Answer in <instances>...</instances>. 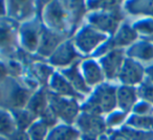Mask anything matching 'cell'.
Wrapping results in <instances>:
<instances>
[{
    "label": "cell",
    "instance_id": "cell-1",
    "mask_svg": "<svg viewBox=\"0 0 153 140\" xmlns=\"http://www.w3.org/2000/svg\"><path fill=\"white\" fill-rule=\"evenodd\" d=\"M38 17L40 18L43 26L47 29L71 38V20L65 1L61 0H53L46 2L38 1Z\"/></svg>",
    "mask_w": 153,
    "mask_h": 140
},
{
    "label": "cell",
    "instance_id": "cell-2",
    "mask_svg": "<svg viewBox=\"0 0 153 140\" xmlns=\"http://www.w3.org/2000/svg\"><path fill=\"white\" fill-rule=\"evenodd\" d=\"M117 83L105 82L91 90V93L81 104L82 112L106 116L108 113L117 109Z\"/></svg>",
    "mask_w": 153,
    "mask_h": 140
},
{
    "label": "cell",
    "instance_id": "cell-3",
    "mask_svg": "<svg viewBox=\"0 0 153 140\" xmlns=\"http://www.w3.org/2000/svg\"><path fill=\"white\" fill-rule=\"evenodd\" d=\"M109 37L99 32L88 23H84L71 37L76 50L83 57H89L94 55L98 48L104 44Z\"/></svg>",
    "mask_w": 153,
    "mask_h": 140
},
{
    "label": "cell",
    "instance_id": "cell-4",
    "mask_svg": "<svg viewBox=\"0 0 153 140\" xmlns=\"http://www.w3.org/2000/svg\"><path fill=\"white\" fill-rule=\"evenodd\" d=\"M138 39H140V36H138V34L133 28L131 21L129 19H126L120 25V27L117 28L115 34L113 36L109 37L108 40L99 47L98 50L92 55V57L99 59V57L106 55L107 52L113 50V49H123V50H126L132 44H134Z\"/></svg>",
    "mask_w": 153,
    "mask_h": 140
},
{
    "label": "cell",
    "instance_id": "cell-5",
    "mask_svg": "<svg viewBox=\"0 0 153 140\" xmlns=\"http://www.w3.org/2000/svg\"><path fill=\"white\" fill-rule=\"evenodd\" d=\"M3 90V108L10 111L25 109L34 91L30 90L20 81L9 79L1 85Z\"/></svg>",
    "mask_w": 153,
    "mask_h": 140
},
{
    "label": "cell",
    "instance_id": "cell-6",
    "mask_svg": "<svg viewBox=\"0 0 153 140\" xmlns=\"http://www.w3.org/2000/svg\"><path fill=\"white\" fill-rule=\"evenodd\" d=\"M126 19L127 17L123 9L117 11H97L87 14L86 23L106 36L111 37Z\"/></svg>",
    "mask_w": 153,
    "mask_h": 140
},
{
    "label": "cell",
    "instance_id": "cell-7",
    "mask_svg": "<svg viewBox=\"0 0 153 140\" xmlns=\"http://www.w3.org/2000/svg\"><path fill=\"white\" fill-rule=\"evenodd\" d=\"M19 24L9 17L0 20V57L13 59L20 50Z\"/></svg>",
    "mask_w": 153,
    "mask_h": 140
},
{
    "label": "cell",
    "instance_id": "cell-8",
    "mask_svg": "<svg viewBox=\"0 0 153 140\" xmlns=\"http://www.w3.org/2000/svg\"><path fill=\"white\" fill-rule=\"evenodd\" d=\"M49 108L57 116L60 122L74 125L81 113V102L74 98L63 97L48 91Z\"/></svg>",
    "mask_w": 153,
    "mask_h": 140
},
{
    "label": "cell",
    "instance_id": "cell-9",
    "mask_svg": "<svg viewBox=\"0 0 153 140\" xmlns=\"http://www.w3.org/2000/svg\"><path fill=\"white\" fill-rule=\"evenodd\" d=\"M43 24L40 18L37 17L30 21L19 24V46L20 49L28 55H36L40 43Z\"/></svg>",
    "mask_w": 153,
    "mask_h": 140
},
{
    "label": "cell",
    "instance_id": "cell-10",
    "mask_svg": "<svg viewBox=\"0 0 153 140\" xmlns=\"http://www.w3.org/2000/svg\"><path fill=\"white\" fill-rule=\"evenodd\" d=\"M82 59L84 57L76 50L71 38H68L58 46L46 62L56 70H61L81 61Z\"/></svg>",
    "mask_w": 153,
    "mask_h": 140
},
{
    "label": "cell",
    "instance_id": "cell-11",
    "mask_svg": "<svg viewBox=\"0 0 153 140\" xmlns=\"http://www.w3.org/2000/svg\"><path fill=\"white\" fill-rule=\"evenodd\" d=\"M74 127L78 129L81 136L96 138V139H99L101 136L108 134L104 116H99L82 111L76 120Z\"/></svg>",
    "mask_w": 153,
    "mask_h": 140
},
{
    "label": "cell",
    "instance_id": "cell-12",
    "mask_svg": "<svg viewBox=\"0 0 153 140\" xmlns=\"http://www.w3.org/2000/svg\"><path fill=\"white\" fill-rule=\"evenodd\" d=\"M7 17L18 24L30 21L38 17V1H24V0H9L7 1Z\"/></svg>",
    "mask_w": 153,
    "mask_h": 140
},
{
    "label": "cell",
    "instance_id": "cell-13",
    "mask_svg": "<svg viewBox=\"0 0 153 140\" xmlns=\"http://www.w3.org/2000/svg\"><path fill=\"white\" fill-rule=\"evenodd\" d=\"M146 81V66L130 57H126L117 83L119 85L138 87Z\"/></svg>",
    "mask_w": 153,
    "mask_h": 140
},
{
    "label": "cell",
    "instance_id": "cell-14",
    "mask_svg": "<svg viewBox=\"0 0 153 140\" xmlns=\"http://www.w3.org/2000/svg\"><path fill=\"white\" fill-rule=\"evenodd\" d=\"M126 57H127V55H126L125 50H123V49H113V50L107 52L106 55L97 59L100 63L101 67H102L106 82L117 83V77H119L120 71L123 67V64L125 62Z\"/></svg>",
    "mask_w": 153,
    "mask_h": 140
},
{
    "label": "cell",
    "instance_id": "cell-15",
    "mask_svg": "<svg viewBox=\"0 0 153 140\" xmlns=\"http://www.w3.org/2000/svg\"><path fill=\"white\" fill-rule=\"evenodd\" d=\"M68 38L69 37L65 36V35L58 34V32L47 29L46 27L43 26L42 35H41L36 57L43 60V61H47V59L53 55V51L58 48V46Z\"/></svg>",
    "mask_w": 153,
    "mask_h": 140
},
{
    "label": "cell",
    "instance_id": "cell-16",
    "mask_svg": "<svg viewBox=\"0 0 153 140\" xmlns=\"http://www.w3.org/2000/svg\"><path fill=\"white\" fill-rule=\"evenodd\" d=\"M80 70H81L82 75L85 80L86 84L91 89L106 82L102 67H101L100 63L96 57H89L81 60Z\"/></svg>",
    "mask_w": 153,
    "mask_h": 140
},
{
    "label": "cell",
    "instance_id": "cell-17",
    "mask_svg": "<svg viewBox=\"0 0 153 140\" xmlns=\"http://www.w3.org/2000/svg\"><path fill=\"white\" fill-rule=\"evenodd\" d=\"M47 90L51 93L56 94V95L63 96V97L74 98L79 102H83L86 97L79 94L74 90V88L67 82V80L60 73L59 70H56V72L49 80V83L47 85Z\"/></svg>",
    "mask_w": 153,
    "mask_h": 140
},
{
    "label": "cell",
    "instance_id": "cell-18",
    "mask_svg": "<svg viewBox=\"0 0 153 140\" xmlns=\"http://www.w3.org/2000/svg\"><path fill=\"white\" fill-rule=\"evenodd\" d=\"M125 52L127 57L135 60L146 67L153 64V42L148 39L140 38Z\"/></svg>",
    "mask_w": 153,
    "mask_h": 140
},
{
    "label": "cell",
    "instance_id": "cell-19",
    "mask_svg": "<svg viewBox=\"0 0 153 140\" xmlns=\"http://www.w3.org/2000/svg\"><path fill=\"white\" fill-rule=\"evenodd\" d=\"M83 60V59H82ZM80 62L72 64L71 66L64 69L59 70L60 73L67 80V82L74 88L76 92L84 97H87L90 93H91V88L86 84L85 80H84L83 75H82L81 70H80Z\"/></svg>",
    "mask_w": 153,
    "mask_h": 140
},
{
    "label": "cell",
    "instance_id": "cell-20",
    "mask_svg": "<svg viewBox=\"0 0 153 140\" xmlns=\"http://www.w3.org/2000/svg\"><path fill=\"white\" fill-rule=\"evenodd\" d=\"M56 69L46 61L35 60L26 67V74L35 80L41 88H46Z\"/></svg>",
    "mask_w": 153,
    "mask_h": 140
},
{
    "label": "cell",
    "instance_id": "cell-21",
    "mask_svg": "<svg viewBox=\"0 0 153 140\" xmlns=\"http://www.w3.org/2000/svg\"><path fill=\"white\" fill-rule=\"evenodd\" d=\"M123 11L127 19L153 18V0H131L124 1Z\"/></svg>",
    "mask_w": 153,
    "mask_h": 140
},
{
    "label": "cell",
    "instance_id": "cell-22",
    "mask_svg": "<svg viewBox=\"0 0 153 140\" xmlns=\"http://www.w3.org/2000/svg\"><path fill=\"white\" fill-rule=\"evenodd\" d=\"M140 100L137 87L131 86L117 85V109L125 111L127 113H131L132 109Z\"/></svg>",
    "mask_w": 153,
    "mask_h": 140
},
{
    "label": "cell",
    "instance_id": "cell-23",
    "mask_svg": "<svg viewBox=\"0 0 153 140\" xmlns=\"http://www.w3.org/2000/svg\"><path fill=\"white\" fill-rule=\"evenodd\" d=\"M71 20V37L86 22L88 11L85 1H65Z\"/></svg>",
    "mask_w": 153,
    "mask_h": 140
},
{
    "label": "cell",
    "instance_id": "cell-24",
    "mask_svg": "<svg viewBox=\"0 0 153 140\" xmlns=\"http://www.w3.org/2000/svg\"><path fill=\"white\" fill-rule=\"evenodd\" d=\"M48 108V90L47 88H39L37 91L33 93L25 109H27L30 113H33L39 119L41 115Z\"/></svg>",
    "mask_w": 153,
    "mask_h": 140
},
{
    "label": "cell",
    "instance_id": "cell-25",
    "mask_svg": "<svg viewBox=\"0 0 153 140\" xmlns=\"http://www.w3.org/2000/svg\"><path fill=\"white\" fill-rule=\"evenodd\" d=\"M81 134L74 125L59 122L48 131L46 140H80Z\"/></svg>",
    "mask_w": 153,
    "mask_h": 140
},
{
    "label": "cell",
    "instance_id": "cell-26",
    "mask_svg": "<svg viewBox=\"0 0 153 140\" xmlns=\"http://www.w3.org/2000/svg\"><path fill=\"white\" fill-rule=\"evenodd\" d=\"M129 115H130L129 113L125 112V111H122L120 109H115L112 112L108 113L106 116H104L105 123H106L108 133L119 131L124 125H126L128 118H129Z\"/></svg>",
    "mask_w": 153,
    "mask_h": 140
},
{
    "label": "cell",
    "instance_id": "cell-27",
    "mask_svg": "<svg viewBox=\"0 0 153 140\" xmlns=\"http://www.w3.org/2000/svg\"><path fill=\"white\" fill-rule=\"evenodd\" d=\"M16 131L17 127L12 112L3 107H0V136L9 139Z\"/></svg>",
    "mask_w": 153,
    "mask_h": 140
},
{
    "label": "cell",
    "instance_id": "cell-28",
    "mask_svg": "<svg viewBox=\"0 0 153 140\" xmlns=\"http://www.w3.org/2000/svg\"><path fill=\"white\" fill-rule=\"evenodd\" d=\"M15 119V123L17 130L20 131H27L30 125L38 120L36 116L33 113H30L27 109H20V110H13L11 111Z\"/></svg>",
    "mask_w": 153,
    "mask_h": 140
},
{
    "label": "cell",
    "instance_id": "cell-29",
    "mask_svg": "<svg viewBox=\"0 0 153 140\" xmlns=\"http://www.w3.org/2000/svg\"><path fill=\"white\" fill-rule=\"evenodd\" d=\"M130 21L140 38L149 39L153 37V18H140Z\"/></svg>",
    "mask_w": 153,
    "mask_h": 140
},
{
    "label": "cell",
    "instance_id": "cell-30",
    "mask_svg": "<svg viewBox=\"0 0 153 140\" xmlns=\"http://www.w3.org/2000/svg\"><path fill=\"white\" fill-rule=\"evenodd\" d=\"M126 125L145 132H153V116H138L130 114Z\"/></svg>",
    "mask_w": 153,
    "mask_h": 140
},
{
    "label": "cell",
    "instance_id": "cell-31",
    "mask_svg": "<svg viewBox=\"0 0 153 140\" xmlns=\"http://www.w3.org/2000/svg\"><path fill=\"white\" fill-rule=\"evenodd\" d=\"M127 140H153V132H145L124 125L119 131H115Z\"/></svg>",
    "mask_w": 153,
    "mask_h": 140
},
{
    "label": "cell",
    "instance_id": "cell-32",
    "mask_svg": "<svg viewBox=\"0 0 153 140\" xmlns=\"http://www.w3.org/2000/svg\"><path fill=\"white\" fill-rule=\"evenodd\" d=\"M4 61L5 64H7L9 77L19 81L24 77V74L26 72V66L20 60L13 57V59L4 60Z\"/></svg>",
    "mask_w": 153,
    "mask_h": 140
},
{
    "label": "cell",
    "instance_id": "cell-33",
    "mask_svg": "<svg viewBox=\"0 0 153 140\" xmlns=\"http://www.w3.org/2000/svg\"><path fill=\"white\" fill-rule=\"evenodd\" d=\"M49 129L40 120L38 119L35 121L30 127L27 130V134L30 140H46L47 134H48Z\"/></svg>",
    "mask_w": 153,
    "mask_h": 140
},
{
    "label": "cell",
    "instance_id": "cell-34",
    "mask_svg": "<svg viewBox=\"0 0 153 140\" xmlns=\"http://www.w3.org/2000/svg\"><path fill=\"white\" fill-rule=\"evenodd\" d=\"M130 114L138 115V116H153V105L140 99L132 109Z\"/></svg>",
    "mask_w": 153,
    "mask_h": 140
},
{
    "label": "cell",
    "instance_id": "cell-35",
    "mask_svg": "<svg viewBox=\"0 0 153 140\" xmlns=\"http://www.w3.org/2000/svg\"><path fill=\"white\" fill-rule=\"evenodd\" d=\"M9 79V73H7V68L5 61L0 57V86L2 85L7 80Z\"/></svg>",
    "mask_w": 153,
    "mask_h": 140
},
{
    "label": "cell",
    "instance_id": "cell-36",
    "mask_svg": "<svg viewBox=\"0 0 153 140\" xmlns=\"http://www.w3.org/2000/svg\"><path fill=\"white\" fill-rule=\"evenodd\" d=\"M9 140H30V137H28V134L26 131L17 130V131L9 138Z\"/></svg>",
    "mask_w": 153,
    "mask_h": 140
},
{
    "label": "cell",
    "instance_id": "cell-37",
    "mask_svg": "<svg viewBox=\"0 0 153 140\" xmlns=\"http://www.w3.org/2000/svg\"><path fill=\"white\" fill-rule=\"evenodd\" d=\"M146 81L153 84V64L146 67Z\"/></svg>",
    "mask_w": 153,
    "mask_h": 140
},
{
    "label": "cell",
    "instance_id": "cell-38",
    "mask_svg": "<svg viewBox=\"0 0 153 140\" xmlns=\"http://www.w3.org/2000/svg\"><path fill=\"white\" fill-rule=\"evenodd\" d=\"M7 17V1H0V20Z\"/></svg>",
    "mask_w": 153,
    "mask_h": 140
},
{
    "label": "cell",
    "instance_id": "cell-39",
    "mask_svg": "<svg viewBox=\"0 0 153 140\" xmlns=\"http://www.w3.org/2000/svg\"><path fill=\"white\" fill-rule=\"evenodd\" d=\"M108 135L110 137V140H127L123 136L120 135L117 132H110V133H108Z\"/></svg>",
    "mask_w": 153,
    "mask_h": 140
},
{
    "label": "cell",
    "instance_id": "cell-40",
    "mask_svg": "<svg viewBox=\"0 0 153 140\" xmlns=\"http://www.w3.org/2000/svg\"><path fill=\"white\" fill-rule=\"evenodd\" d=\"M3 106V90L2 87L0 86V107Z\"/></svg>",
    "mask_w": 153,
    "mask_h": 140
},
{
    "label": "cell",
    "instance_id": "cell-41",
    "mask_svg": "<svg viewBox=\"0 0 153 140\" xmlns=\"http://www.w3.org/2000/svg\"><path fill=\"white\" fill-rule=\"evenodd\" d=\"M98 140H110V137H109V135H108V134H106V135H103V136H101V137L99 138Z\"/></svg>",
    "mask_w": 153,
    "mask_h": 140
},
{
    "label": "cell",
    "instance_id": "cell-42",
    "mask_svg": "<svg viewBox=\"0 0 153 140\" xmlns=\"http://www.w3.org/2000/svg\"><path fill=\"white\" fill-rule=\"evenodd\" d=\"M80 140H98L96 138H91V137H86V136H81V139Z\"/></svg>",
    "mask_w": 153,
    "mask_h": 140
},
{
    "label": "cell",
    "instance_id": "cell-43",
    "mask_svg": "<svg viewBox=\"0 0 153 140\" xmlns=\"http://www.w3.org/2000/svg\"><path fill=\"white\" fill-rule=\"evenodd\" d=\"M0 140H9V139L5 137H2V136H0Z\"/></svg>",
    "mask_w": 153,
    "mask_h": 140
}]
</instances>
